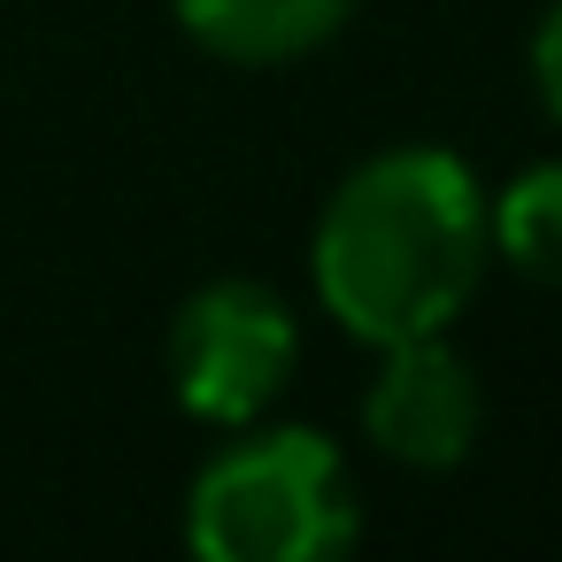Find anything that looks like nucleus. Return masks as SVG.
Here are the masks:
<instances>
[{"label":"nucleus","mask_w":562,"mask_h":562,"mask_svg":"<svg viewBox=\"0 0 562 562\" xmlns=\"http://www.w3.org/2000/svg\"><path fill=\"white\" fill-rule=\"evenodd\" d=\"M485 216H493V262L562 293V162L516 170L501 193H485Z\"/></svg>","instance_id":"6"},{"label":"nucleus","mask_w":562,"mask_h":562,"mask_svg":"<svg viewBox=\"0 0 562 562\" xmlns=\"http://www.w3.org/2000/svg\"><path fill=\"white\" fill-rule=\"evenodd\" d=\"M493 270L485 186L447 147H385L355 162L308 239V285L355 347L447 331Z\"/></svg>","instance_id":"1"},{"label":"nucleus","mask_w":562,"mask_h":562,"mask_svg":"<svg viewBox=\"0 0 562 562\" xmlns=\"http://www.w3.org/2000/svg\"><path fill=\"white\" fill-rule=\"evenodd\" d=\"M485 431V385L477 370L447 347V331L431 339H401V347H378V378L362 393V439L401 462V470H454L470 462Z\"/></svg>","instance_id":"4"},{"label":"nucleus","mask_w":562,"mask_h":562,"mask_svg":"<svg viewBox=\"0 0 562 562\" xmlns=\"http://www.w3.org/2000/svg\"><path fill=\"white\" fill-rule=\"evenodd\" d=\"M362 0H170L178 32L232 70H285L316 47H331L355 24Z\"/></svg>","instance_id":"5"},{"label":"nucleus","mask_w":562,"mask_h":562,"mask_svg":"<svg viewBox=\"0 0 562 562\" xmlns=\"http://www.w3.org/2000/svg\"><path fill=\"white\" fill-rule=\"evenodd\" d=\"M170 393L193 424H216V431H239V424H262L293 370H301V324L285 308L278 285L262 278H209L178 301L170 316Z\"/></svg>","instance_id":"3"},{"label":"nucleus","mask_w":562,"mask_h":562,"mask_svg":"<svg viewBox=\"0 0 562 562\" xmlns=\"http://www.w3.org/2000/svg\"><path fill=\"white\" fill-rule=\"evenodd\" d=\"M531 93H539L547 124L562 132V0H547V16L531 24Z\"/></svg>","instance_id":"7"},{"label":"nucleus","mask_w":562,"mask_h":562,"mask_svg":"<svg viewBox=\"0 0 562 562\" xmlns=\"http://www.w3.org/2000/svg\"><path fill=\"white\" fill-rule=\"evenodd\" d=\"M362 539L347 454L308 424H239L186 485L201 562H339Z\"/></svg>","instance_id":"2"}]
</instances>
